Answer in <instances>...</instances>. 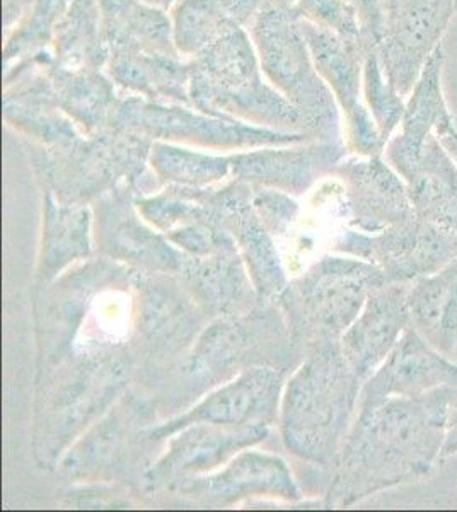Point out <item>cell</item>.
I'll return each mask as SVG.
<instances>
[{"mask_svg": "<svg viewBox=\"0 0 457 512\" xmlns=\"http://www.w3.org/2000/svg\"><path fill=\"white\" fill-rule=\"evenodd\" d=\"M190 101L212 117L278 132H294L304 125L296 106L263 74L248 30L222 36L191 59Z\"/></svg>", "mask_w": 457, "mask_h": 512, "instance_id": "obj_1", "label": "cell"}, {"mask_svg": "<svg viewBox=\"0 0 457 512\" xmlns=\"http://www.w3.org/2000/svg\"><path fill=\"white\" fill-rule=\"evenodd\" d=\"M454 388L440 386L422 395L394 396L364 414L362 456L376 482L394 485L432 472L446 443Z\"/></svg>", "mask_w": 457, "mask_h": 512, "instance_id": "obj_2", "label": "cell"}, {"mask_svg": "<svg viewBox=\"0 0 457 512\" xmlns=\"http://www.w3.org/2000/svg\"><path fill=\"white\" fill-rule=\"evenodd\" d=\"M248 31L263 74L296 106L304 127L328 139L338 135L340 106L314 67L296 6L287 0H265Z\"/></svg>", "mask_w": 457, "mask_h": 512, "instance_id": "obj_3", "label": "cell"}, {"mask_svg": "<svg viewBox=\"0 0 457 512\" xmlns=\"http://www.w3.org/2000/svg\"><path fill=\"white\" fill-rule=\"evenodd\" d=\"M116 106L113 122L140 134L159 139L200 142L205 146H261L287 144L301 137L294 132H278L249 123L212 117L193 106L159 103L151 99L123 94Z\"/></svg>", "mask_w": 457, "mask_h": 512, "instance_id": "obj_4", "label": "cell"}, {"mask_svg": "<svg viewBox=\"0 0 457 512\" xmlns=\"http://www.w3.org/2000/svg\"><path fill=\"white\" fill-rule=\"evenodd\" d=\"M302 33L314 67L326 82L345 117L348 144L353 151L374 158L386 149V140L364 101V48L333 31L302 19Z\"/></svg>", "mask_w": 457, "mask_h": 512, "instance_id": "obj_5", "label": "cell"}, {"mask_svg": "<svg viewBox=\"0 0 457 512\" xmlns=\"http://www.w3.org/2000/svg\"><path fill=\"white\" fill-rule=\"evenodd\" d=\"M457 14V0H398L377 47L394 89L408 98L425 65L442 47V38Z\"/></svg>", "mask_w": 457, "mask_h": 512, "instance_id": "obj_6", "label": "cell"}, {"mask_svg": "<svg viewBox=\"0 0 457 512\" xmlns=\"http://www.w3.org/2000/svg\"><path fill=\"white\" fill-rule=\"evenodd\" d=\"M364 248L382 263L386 282H413L456 260L457 234L413 216L365 241Z\"/></svg>", "mask_w": 457, "mask_h": 512, "instance_id": "obj_7", "label": "cell"}, {"mask_svg": "<svg viewBox=\"0 0 457 512\" xmlns=\"http://www.w3.org/2000/svg\"><path fill=\"white\" fill-rule=\"evenodd\" d=\"M440 386H457L456 362L427 344L408 325L371 383L364 414L386 402L389 396L422 395Z\"/></svg>", "mask_w": 457, "mask_h": 512, "instance_id": "obj_8", "label": "cell"}, {"mask_svg": "<svg viewBox=\"0 0 457 512\" xmlns=\"http://www.w3.org/2000/svg\"><path fill=\"white\" fill-rule=\"evenodd\" d=\"M444 59V47L437 48L406 98L400 128L384 149L388 163L401 178L418 163L425 142L434 134L435 125L449 111L442 91Z\"/></svg>", "mask_w": 457, "mask_h": 512, "instance_id": "obj_9", "label": "cell"}, {"mask_svg": "<svg viewBox=\"0 0 457 512\" xmlns=\"http://www.w3.org/2000/svg\"><path fill=\"white\" fill-rule=\"evenodd\" d=\"M105 72L116 88L130 96L191 106V60L164 53H108Z\"/></svg>", "mask_w": 457, "mask_h": 512, "instance_id": "obj_10", "label": "cell"}, {"mask_svg": "<svg viewBox=\"0 0 457 512\" xmlns=\"http://www.w3.org/2000/svg\"><path fill=\"white\" fill-rule=\"evenodd\" d=\"M411 282H386L377 287L364 316L348 333V355L360 374H367L386 359L410 325L408 289Z\"/></svg>", "mask_w": 457, "mask_h": 512, "instance_id": "obj_11", "label": "cell"}, {"mask_svg": "<svg viewBox=\"0 0 457 512\" xmlns=\"http://www.w3.org/2000/svg\"><path fill=\"white\" fill-rule=\"evenodd\" d=\"M265 0H178L169 11L174 43L193 59L232 31L248 30Z\"/></svg>", "mask_w": 457, "mask_h": 512, "instance_id": "obj_12", "label": "cell"}, {"mask_svg": "<svg viewBox=\"0 0 457 512\" xmlns=\"http://www.w3.org/2000/svg\"><path fill=\"white\" fill-rule=\"evenodd\" d=\"M415 216L457 234V164L430 135L418 163L403 176Z\"/></svg>", "mask_w": 457, "mask_h": 512, "instance_id": "obj_13", "label": "cell"}, {"mask_svg": "<svg viewBox=\"0 0 457 512\" xmlns=\"http://www.w3.org/2000/svg\"><path fill=\"white\" fill-rule=\"evenodd\" d=\"M410 325L449 359L457 349V258L435 274L413 280L406 296Z\"/></svg>", "mask_w": 457, "mask_h": 512, "instance_id": "obj_14", "label": "cell"}, {"mask_svg": "<svg viewBox=\"0 0 457 512\" xmlns=\"http://www.w3.org/2000/svg\"><path fill=\"white\" fill-rule=\"evenodd\" d=\"M47 76L58 108L86 127H96L115 117L120 94L115 82L103 69L67 67L58 64L50 53Z\"/></svg>", "mask_w": 457, "mask_h": 512, "instance_id": "obj_15", "label": "cell"}, {"mask_svg": "<svg viewBox=\"0 0 457 512\" xmlns=\"http://www.w3.org/2000/svg\"><path fill=\"white\" fill-rule=\"evenodd\" d=\"M347 173L359 192L365 216L374 226H393L415 216L406 181L381 156L355 161Z\"/></svg>", "mask_w": 457, "mask_h": 512, "instance_id": "obj_16", "label": "cell"}, {"mask_svg": "<svg viewBox=\"0 0 457 512\" xmlns=\"http://www.w3.org/2000/svg\"><path fill=\"white\" fill-rule=\"evenodd\" d=\"M72 0H33L26 18L6 33L4 64L7 67L33 57L52 45L53 31Z\"/></svg>", "mask_w": 457, "mask_h": 512, "instance_id": "obj_17", "label": "cell"}, {"mask_svg": "<svg viewBox=\"0 0 457 512\" xmlns=\"http://www.w3.org/2000/svg\"><path fill=\"white\" fill-rule=\"evenodd\" d=\"M364 101L376 120L379 132L388 142L400 128L405 115L406 98H403L389 82L377 48L365 52Z\"/></svg>", "mask_w": 457, "mask_h": 512, "instance_id": "obj_18", "label": "cell"}, {"mask_svg": "<svg viewBox=\"0 0 457 512\" xmlns=\"http://www.w3.org/2000/svg\"><path fill=\"white\" fill-rule=\"evenodd\" d=\"M302 19L362 45L359 11L353 0H296Z\"/></svg>", "mask_w": 457, "mask_h": 512, "instance_id": "obj_19", "label": "cell"}, {"mask_svg": "<svg viewBox=\"0 0 457 512\" xmlns=\"http://www.w3.org/2000/svg\"><path fill=\"white\" fill-rule=\"evenodd\" d=\"M353 4L359 11L364 52L379 47L384 23L398 4V0H353Z\"/></svg>", "mask_w": 457, "mask_h": 512, "instance_id": "obj_20", "label": "cell"}, {"mask_svg": "<svg viewBox=\"0 0 457 512\" xmlns=\"http://www.w3.org/2000/svg\"><path fill=\"white\" fill-rule=\"evenodd\" d=\"M434 134L437 135L440 144L444 146V149L449 152V156L454 159V163L457 164V128L454 122H452L449 111L435 125Z\"/></svg>", "mask_w": 457, "mask_h": 512, "instance_id": "obj_21", "label": "cell"}, {"mask_svg": "<svg viewBox=\"0 0 457 512\" xmlns=\"http://www.w3.org/2000/svg\"><path fill=\"white\" fill-rule=\"evenodd\" d=\"M457 454V386L452 391L449 412H447L446 443L440 453V460Z\"/></svg>", "mask_w": 457, "mask_h": 512, "instance_id": "obj_22", "label": "cell"}, {"mask_svg": "<svg viewBox=\"0 0 457 512\" xmlns=\"http://www.w3.org/2000/svg\"><path fill=\"white\" fill-rule=\"evenodd\" d=\"M31 6H33V0H2L6 33H9L12 28H16L26 18Z\"/></svg>", "mask_w": 457, "mask_h": 512, "instance_id": "obj_23", "label": "cell"}, {"mask_svg": "<svg viewBox=\"0 0 457 512\" xmlns=\"http://www.w3.org/2000/svg\"><path fill=\"white\" fill-rule=\"evenodd\" d=\"M145 6L156 7V9H161V11L169 12L176 6V2L178 0H139Z\"/></svg>", "mask_w": 457, "mask_h": 512, "instance_id": "obj_24", "label": "cell"}, {"mask_svg": "<svg viewBox=\"0 0 457 512\" xmlns=\"http://www.w3.org/2000/svg\"><path fill=\"white\" fill-rule=\"evenodd\" d=\"M452 361L456 362L457 364V349L456 352H454V357H452Z\"/></svg>", "mask_w": 457, "mask_h": 512, "instance_id": "obj_25", "label": "cell"}, {"mask_svg": "<svg viewBox=\"0 0 457 512\" xmlns=\"http://www.w3.org/2000/svg\"><path fill=\"white\" fill-rule=\"evenodd\" d=\"M287 2H290V4H296V0H287Z\"/></svg>", "mask_w": 457, "mask_h": 512, "instance_id": "obj_26", "label": "cell"}]
</instances>
